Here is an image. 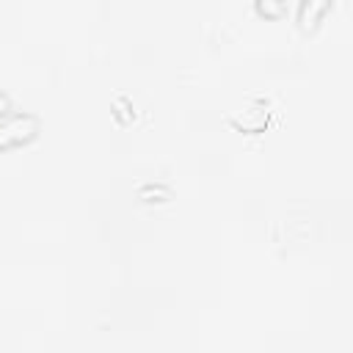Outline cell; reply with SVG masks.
<instances>
[{
  "mask_svg": "<svg viewBox=\"0 0 353 353\" xmlns=\"http://www.w3.org/2000/svg\"><path fill=\"white\" fill-rule=\"evenodd\" d=\"M33 127H36V124H33V119H14V121L3 124V127H0V146L28 138V135L33 132Z\"/></svg>",
  "mask_w": 353,
  "mask_h": 353,
  "instance_id": "1",
  "label": "cell"
}]
</instances>
